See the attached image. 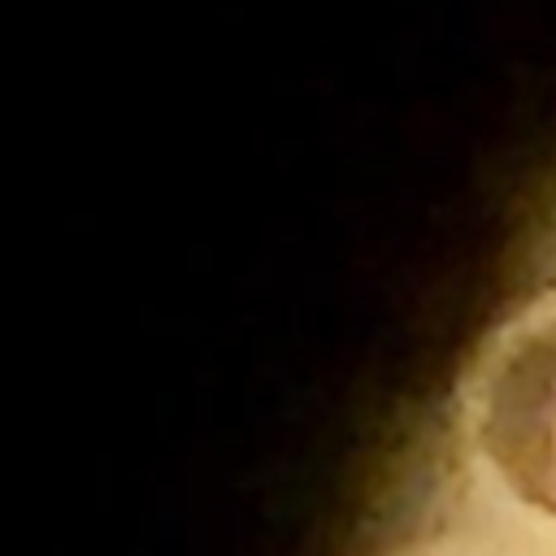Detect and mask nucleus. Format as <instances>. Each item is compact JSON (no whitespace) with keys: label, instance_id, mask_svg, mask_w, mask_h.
<instances>
[{"label":"nucleus","instance_id":"obj_1","mask_svg":"<svg viewBox=\"0 0 556 556\" xmlns=\"http://www.w3.org/2000/svg\"><path fill=\"white\" fill-rule=\"evenodd\" d=\"M478 439L504 482L556 517V317L517 334L491 369Z\"/></svg>","mask_w":556,"mask_h":556}]
</instances>
